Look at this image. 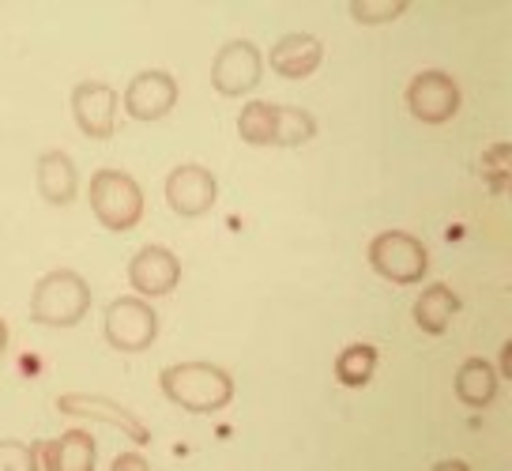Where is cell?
<instances>
[{"label":"cell","mask_w":512,"mask_h":471,"mask_svg":"<svg viewBox=\"0 0 512 471\" xmlns=\"http://www.w3.org/2000/svg\"><path fill=\"white\" fill-rule=\"evenodd\" d=\"M264 76V57L253 42L245 38H234L219 49V57L211 61V87L226 98H241L256 91V83Z\"/></svg>","instance_id":"52a82bcc"},{"label":"cell","mask_w":512,"mask_h":471,"mask_svg":"<svg viewBox=\"0 0 512 471\" xmlns=\"http://www.w3.org/2000/svg\"><path fill=\"white\" fill-rule=\"evenodd\" d=\"M0 471H38L34 468V445L0 441Z\"/></svg>","instance_id":"7402d4cb"},{"label":"cell","mask_w":512,"mask_h":471,"mask_svg":"<svg viewBox=\"0 0 512 471\" xmlns=\"http://www.w3.org/2000/svg\"><path fill=\"white\" fill-rule=\"evenodd\" d=\"M177 106V80L170 72H140L125 87V114L132 121H159Z\"/></svg>","instance_id":"7c38bea8"},{"label":"cell","mask_w":512,"mask_h":471,"mask_svg":"<svg viewBox=\"0 0 512 471\" xmlns=\"http://www.w3.org/2000/svg\"><path fill=\"white\" fill-rule=\"evenodd\" d=\"M407 110L422 125H445L460 110V83L441 68H426L407 83Z\"/></svg>","instance_id":"8992f818"},{"label":"cell","mask_w":512,"mask_h":471,"mask_svg":"<svg viewBox=\"0 0 512 471\" xmlns=\"http://www.w3.org/2000/svg\"><path fill=\"white\" fill-rule=\"evenodd\" d=\"M159 389L170 404L196 411V415H211L234 400V377L211 362H177L162 370Z\"/></svg>","instance_id":"6da1fadb"},{"label":"cell","mask_w":512,"mask_h":471,"mask_svg":"<svg viewBox=\"0 0 512 471\" xmlns=\"http://www.w3.org/2000/svg\"><path fill=\"white\" fill-rule=\"evenodd\" d=\"M407 12V0H354L351 16L362 23V27H384L392 19H400Z\"/></svg>","instance_id":"44dd1931"},{"label":"cell","mask_w":512,"mask_h":471,"mask_svg":"<svg viewBox=\"0 0 512 471\" xmlns=\"http://www.w3.org/2000/svg\"><path fill=\"white\" fill-rule=\"evenodd\" d=\"M128 283L132 291L144 298H162V294L177 291L181 283V260L162 249V245H144L136 257L128 260Z\"/></svg>","instance_id":"30bf717a"},{"label":"cell","mask_w":512,"mask_h":471,"mask_svg":"<svg viewBox=\"0 0 512 471\" xmlns=\"http://www.w3.org/2000/svg\"><path fill=\"white\" fill-rule=\"evenodd\" d=\"M91 212L106 230L125 234L144 219V189L125 170H98L91 178Z\"/></svg>","instance_id":"3957f363"},{"label":"cell","mask_w":512,"mask_h":471,"mask_svg":"<svg viewBox=\"0 0 512 471\" xmlns=\"http://www.w3.org/2000/svg\"><path fill=\"white\" fill-rule=\"evenodd\" d=\"M324 61V46L313 34H287L272 46V72L287 76V80H305L313 76Z\"/></svg>","instance_id":"5bb4252c"},{"label":"cell","mask_w":512,"mask_h":471,"mask_svg":"<svg viewBox=\"0 0 512 471\" xmlns=\"http://www.w3.org/2000/svg\"><path fill=\"white\" fill-rule=\"evenodd\" d=\"M117 106H121V98L110 83H80L72 91V117L83 136H91V140H110L117 129Z\"/></svg>","instance_id":"9c48e42d"},{"label":"cell","mask_w":512,"mask_h":471,"mask_svg":"<svg viewBox=\"0 0 512 471\" xmlns=\"http://www.w3.org/2000/svg\"><path fill=\"white\" fill-rule=\"evenodd\" d=\"M505 159H509V144H494V151L482 159V174H490V185H494V193L505 189V178H509V170H505Z\"/></svg>","instance_id":"603a6c76"},{"label":"cell","mask_w":512,"mask_h":471,"mask_svg":"<svg viewBox=\"0 0 512 471\" xmlns=\"http://www.w3.org/2000/svg\"><path fill=\"white\" fill-rule=\"evenodd\" d=\"M76 189H80L76 163H72L64 151H46V155L38 159V193L46 196L49 204L68 208V204L76 200Z\"/></svg>","instance_id":"9a60e30c"},{"label":"cell","mask_w":512,"mask_h":471,"mask_svg":"<svg viewBox=\"0 0 512 471\" xmlns=\"http://www.w3.org/2000/svg\"><path fill=\"white\" fill-rule=\"evenodd\" d=\"M369 268L392 283H418L430 272V253L407 230H384L369 242Z\"/></svg>","instance_id":"277c9868"},{"label":"cell","mask_w":512,"mask_h":471,"mask_svg":"<svg viewBox=\"0 0 512 471\" xmlns=\"http://www.w3.org/2000/svg\"><path fill=\"white\" fill-rule=\"evenodd\" d=\"M57 407H61L64 415H72V419H98V423L113 426V430H121V434L132 438L136 445H147V441H151V430L140 423V415H136V411H128V407H121L117 400H110V396L68 392V396L57 400Z\"/></svg>","instance_id":"ba28073f"},{"label":"cell","mask_w":512,"mask_h":471,"mask_svg":"<svg viewBox=\"0 0 512 471\" xmlns=\"http://www.w3.org/2000/svg\"><path fill=\"white\" fill-rule=\"evenodd\" d=\"M317 136V121L309 110L298 106H279V147H298Z\"/></svg>","instance_id":"ffe728a7"},{"label":"cell","mask_w":512,"mask_h":471,"mask_svg":"<svg viewBox=\"0 0 512 471\" xmlns=\"http://www.w3.org/2000/svg\"><path fill=\"white\" fill-rule=\"evenodd\" d=\"M4 347H8V325H4V317H0V355H4Z\"/></svg>","instance_id":"d4e9b609"},{"label":"cell","mask_w":512,"mask_h":471,"mask_svg":"<svg viewBox=\"0 0 512 471\" xmlns=\"http://www.w3.org/2000/svg\"><path fill=\"white\" fill-rule=\"evenodd\" d=\"M87 309H91V287L80 272H68V268L42 276L31 294V321L46 328L80 325Z\"/></svg>","instance_id":"7a4b0ae2"},{"label":"cell","mask_w":512,"mask_h":471,"mask_svg":"<svg viewBox=\"0 0 512 471\" xmlns=\"http://www.w3.org/2000/svg\"><path fill=\"white\" fill-rule=\"evenodd\" d=\"M460 309V294L445 287V283H433L422 291V298L415 302V325L426 332V336H445L448 321H452V313Z\"/></svg>","instance_id":"2e32d148"},{"label":"cell","mask_w":512,"mask_h":471,"mask_svg":"<svg viewBox=\"0 0 512 471\" xmlns=\"http://www.w3.org/2000/svg\"><path fill=\"white\" fill-rule=\"evenodd\" d=\"M238 136L249 147H279V102H245L238 117Z\"/></svg>","instance_id":"e0dca14e"},{"label":"cell","mask_w":512,"mask_h":471,"mask_svg":"<svg viewBox=\"0 0 512 471\" xmlns=\"http://www.w3.org/2000/svg\"><path fill=\"white\" fill-rule=\"evenodd\" d=\"M38 471H91L95 468V438L87 430H64L61 438L34 445Z\"/></svg>","instance_id":"4fadbf2b"},{"label":"cell","mask_w":512,"mask_h":471,"mask_svg":"<svg viewBox=\"0 0 512 471\" xmlns=\"http://www.w3.org/2000/svg\"><path fill=\"white\" fill-rule=\"evenodd\" d=\"M456 396L467 407H486L497 396V374L486 358H467L456 370Z\"/></svg>","instance_id":"ac0fdd59"},{"label":"cell","mask_w":512,"mask_h":471,"mask_svg":"<svg viewBox=\"0 0 512 471\" xmlns=\"http://www.w3.org/2000/svg\"><path fill=\"white\" fill-rule=\"evenodd\" d=\"M373 374H377V347H373V343H351V347L339 351V358H336L339 385L362 389V385H369Z\"/></svg>","instance_id":"d6986e66"},{"label":"cell","mask_w":512,"mask_h":471,"mask_svg":"<svg viewBox=\"0 0 512 471\" xmlns=\"http://www.w3.org/2000/svg\"><path fill=\"white\" fill-rule=\"evenodd\" d=\"M102 328H106L110 347L125 351V355H140L159 336V313L147 306L144 298H113L106 306Z\"/></svg>","instance_id":"5b68a950"},{"label":"cell","mask_w":512,"mask_h":471,"mask_svg":"<svg viewBox=\"0 0 512 471\" xmlns=\"http://www.w3.org/2000/svg\"><path fill=\"white\" fill-rule=\"evenodd\" d=\"M215 196H219V181H215V174H211L208 166L185 163L166 178V200H170V208L177 215L196 219V215L211 212Z\"/></svg>","instance_id":"8fae6325"},{"label":"cell","mask_w":512,"mask_h":471,"mask_svg":"<svg viewBox=\"0 0 512 471\" xmlns=\"http://www.w3.org/2000/svg\"><path fill=\"white\" fill-rule=\"evenodd\" d=\"M113 471H147V460L144 456H136V453H125V456H117V460H113Z\"/></svg>","instance_id":"cb8c5ba5"}]
</instances>
